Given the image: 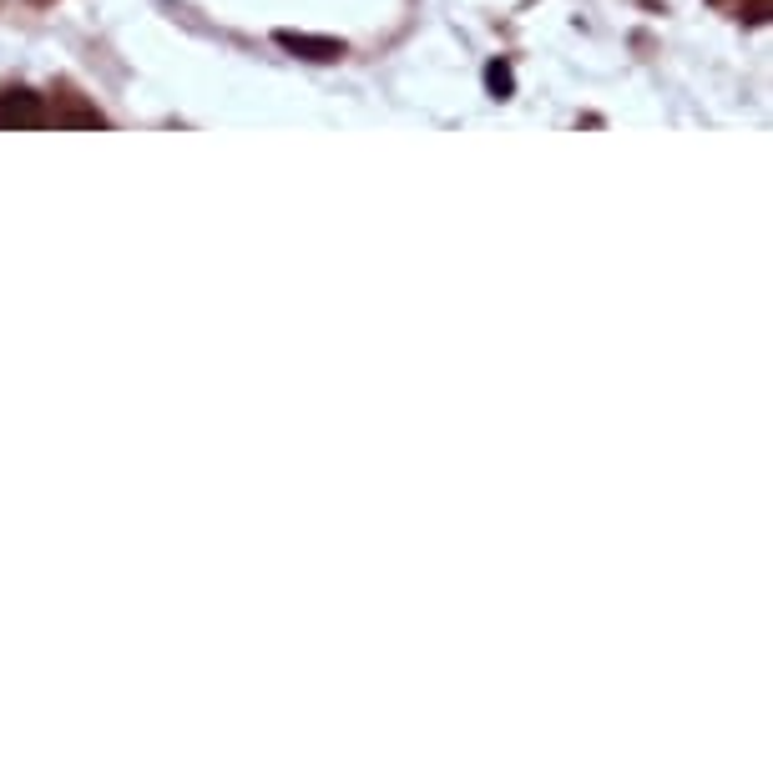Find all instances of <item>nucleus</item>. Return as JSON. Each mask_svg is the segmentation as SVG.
Listing matches in <instances>:
<instances>
[{
	"instance_id": "f03ea898",
	"label": "nucleus",
	"mask_w": 773,
	"mask_h": 773,
	"mask_svg": "<svg viewBox=\"0 0 773 773\" xmlns=\"http://www.w3.org/2000/svg\"><path fill=\"white\" fill-rule=\"evenodd\" d=\"M36 117H41V112L30 106L26 91H11V97L0 102V122H36Z\"/></svg>"
},
{
	"instance_id": "7ed1b4c3",
	"label": "nucleus",
	"mask_w": 773,
	"mask_h": 773,
	"mask_svg": "<svg viewBox=\"0 0 773 773\" xmlns=\"http://www.w3.org/2000/svg\"><path fill=\"white\" fill-rule=\"evenodd\" d=\"M485 87H491V97H496V102H506V97L516 91L511 66H506V61H491V66H485Z\"/></svg>"
},
{
	"instance_id": "f257e3e1",
	"label": "nucleus",
	"mask_w": 773,
	"mask_h": 773,
	"mask_svg": "<svg viewBox=\"0 0 773 773\" xmlns=\"http://www.w3.org/2000/svg\"><path fill=\"white\" fill-rule=\"evenodd\" d=\"M278 46L293 51L304 61H339L344 56V41H329V36H299V30H278Z\"/></svg>"
}]
</instances>
